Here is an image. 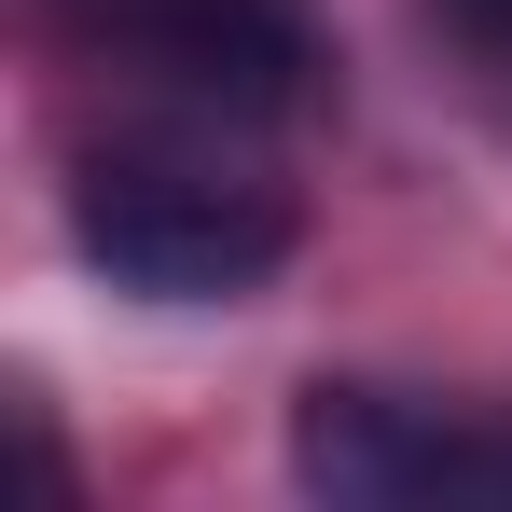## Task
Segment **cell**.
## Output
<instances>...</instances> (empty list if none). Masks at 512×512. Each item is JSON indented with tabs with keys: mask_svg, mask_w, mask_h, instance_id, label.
Here are the masks:
<instances>
[{
	"mask_svg": "<svg viewBox=\"0 0 512 512\" xmlns=\"http://www.w3.org/2000/svg\"><path fill=\"white\" fill-rule=\"evenodd\" d=\"M443 14H457V28H471V42H485V56L512 70V0H443Z\"/></svg>",
	"mask_w": 512,
	"mask_h": 512,
	"instance_id": "4",
	"label": "cell"
},
{
	"mask_svg": "<svg viewBox=\"0 0 512 512\" xmlns=\"http://www.w3.org/2000/svg\"><path fill=\"white\" fill-rule=\"evenodd\" d=\"M70 28L153 97L236 111V125H277L319 97V28L291 0H70Z\"/></svg>",
	"mask_w": 512,
	"mask_h": 512,
	"instance_id": "2",
	"label": "cell"
},
{
	"mask_svg": "<svg viewBox=\"0 0 512 512\" xmlns=\"http://www.w3.org/2000/svg\"><path fill=\"white\" fill-rule=\"evenodd\" d=\"M291 194L236 167H194V153H97L70 180V250L139 291V305H250L263 277L291 263Z\"/></svg>",
	"mask_w": 512,
	"mask_h": 512,
	"instance_id": "1",
	"label": "cell"
},
{
	"mask_svg": "<svg viewBox=\"0 0 512 512\" xmlns=\"http://www.w3.org/2000/svg\"><path fill=\"white\" fill-rule=\"evenodd\" d=\"M291 471L346 512H429V499H512V443L429 416L402 388H305L291 402Z\"/></svg>",
	"mask_w": 512,
	"mask_h": 512,
	"instance_id": "3",
	"label": "cell"
}]
</instances>
